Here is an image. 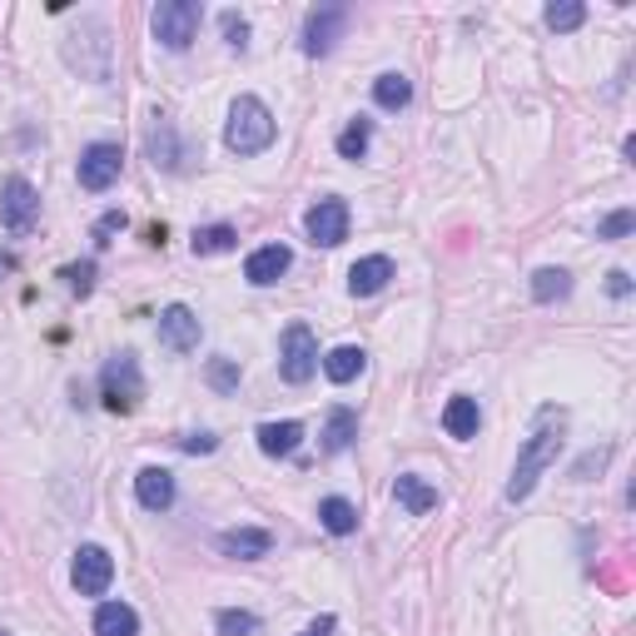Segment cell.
Returning a JSON list of instances; mask_svg holds the SVG:
<instances>
[{
  "label": "cell",
  "instance_id": "cell-6",
  "mask_svg": "<svg viewBox=\"0 0 636 636\" xmlns=\"http://www.w3.org/2000/svg\"><path fill=\"white\" fill-rule=\"evenodd\" d=\"M71 582L80 597H105L110 582H115V557L94 543L80 547V552H75V567H71Z\"/></svg>",
  "mask_w": 636,
  "mask_h": 636
},
{
  "label": "cell",
  "instance_id": "cell-5",
  "mask_svg": "<svg viewBox=\"0 0 636 636\" xmlns=\"http://www.w3.org/2000/svg\"><path fill=\"white\" fill-rule=\"evenodd\" d=\"M279 373H283V383H308V378L318 373V343L304 323H289V329H283Z\"/></svg>",
  "mask_w": 636,
  "mask_h": 636
},
{
  "label": "cell",
  "instance_id": "cell-26",
  "mask_svg": "<svg viewBox=\"0 0 636 636\" xmlns=\"http://www.w3.org/2000/svg\"><path fill=\"white\" fill-rule=\"evenodd\" d=\"M194 254H229V249L239 244V234H234V225H209V229H194Z\"/></svg>",
  "mask_w": 636,
  "mask_h": 636
},
{
  "label": "cell",
  "instance_id": "cell-28",
  "mask_svg": "<svg viewBox=\"0 0 636 636\" xmlns=\"http://www.w3.org/2000/svg\"><path fill=\"white\" fill-rule=\"evenodd\" d=\"M214 626H219V636H254V632H259V616H254V612H234V607H229V612L214 616Z\"/></svg>",
  "mask_w": 636,
  "mask_h": 636
},
{
  "label": "cell",
  "instance_id": "cell-22",
  "mask_svg": "<svg viewBox=\"0 0 636 636\" xmlns=\"http://www.w3.org/2000/svg\"><path fill=\"white\" fill-rule=\"evenodd\" d=\"M318 522H323V532H333V537H348V532H358V507L348 503V497H323V503H318Z\"/></svg>",
  "mask_w": 636,
  "mask_h": 636
},
{
  "label": "cell",
  "instance_id": "cell-4",
  "mask_svg": "<svg viewBox=\"0 0 636 636\" xmlns=\"http://www.w3.org/2000/svg\"><path fill=\"white\" fill-rule=\"evenodd\" d=\"M100 393H105V408L110 412H130L135 403L144 398V373H140V358L135 354H115L100 373Z\"/></svg>",
  "mask_w": 636,
  "mask_h": 636
},
{
  "label": "cell",
  "instance_id": "cell-16",
  "mask_svg": "<svg viewBox=\"0 0 636 636\" xmlns=\"http://www.w3.org/2000/svg\"><path fill=\"white\" fill-rule=\"evenodd\" d=\"M393 497H398V507H408L412 518H423V512H433V507H437V487H428L418 472H398Z\"/></svg>",
  "mask_w": 636,
  "mask_h": 636
},
{
  "label": "cell",
  "instance_id": "cell-12",
  "mask_svg": "<svg viewBox=\"0 0 636 636\" xmlns=\"http://www.w3.org/2000/svg\"><path fill=\"white\" fill-rule=\"evenodd\" d=\"M389 279H393V259H389V254H368V259H358L354 269H348V294H354V298H373V294H383V289H389Z\"/></svg>",
  "mask_w": 636,
  "mask_h": 636
},
{
  "label": "cell",
  "instance_id": "cell-15",
  "mask_svg": "<svg viewBox=\"0 0 636 636\" xmlns=\"http://www.w3.org/2000/svg\"><path fill=\"white\" fill-rule=\"evenodd\" d=\"M274 537L264 527H229L219 532V552L225 557H244V562H254V557H269Z\"/></svg>",
  "mask_w": 636,
  "mask_h": 636
},
{
  "label": "cell",
  "instance_id": "cell-21",
  "mask_svg": "<svg viewBox=\"0 0 636 636\" xmlns=\"http://www.w3.org/2000/svg\"><path fill=\"white\" fill-rule=\"evenodd\" d=\"M354 437H358V412L333 408L329 423H323V453H329V458H339V453L354 448Z\"/></svg>",
  "mask_w": 636,
  "mask_h": 636
},
{
  "label": "cell",
  "instance_id": "cell-29",
  "mask_svg": "<svg viewBox=\"0 0 636 636\" xmlns=\"http://www.w3.org/2000/svg\"><path fill=\"white\" fill-rule=\"evenodd\" d=\"M582 21H587V5H577V0H562V5H547V25H552V30H577Z\"/></svg>",
  "mask_w": 636,
  "mask_h": 636
},
{
  "label": "cell",
  "instance_id": "cell-14",
  "mask_svg": "<svg viewBox=\"0 0 636 636\" xmlns=\"http://www.w3.org/2000/svg\"><path fill=\"white\" fill-rule=\"evenodd\" d=\"M135 497H140V507H150V512H169V507H175V472L144 468L140 478H135Z\"/></svg>",
  "mask_w": 636,
  "mask_h": 636
},
{
  "label": "cell",
  "instance_id": "cell-11",
  "mask_svg": "<svg viewBox=\"0 0 636 636\" xmlns=\"http://www.w3.org/2000/svg\"><path fill=\"white\" fill-rule=\"evenodd\" d=\"M289 264H294V254H289L283 244H264V249H254V254H249L244 279L254 283V289H269V283H279L283 274H289Z\"/></svg>",
  "mask_w": 636,
  "mask_h": 636
},
{
  "label": "cell",
  "instance_id": "cell-23",
  "mask_svg": "<svg viewBox=\"0 0 636 636\" xmlns=\"http://www.w3.org/2000/svg\"><path fill=\"white\" fill-rule=\"evenodd\" d=\"M368 354L364 348H354V343H343V348H333V354H323V373L333 378V383H354L358 373H364Z\"/></svg>",
  "mask_w": 636,
  "mask_h": 636
},
{
  "label": "cell",
  "instance_id": "cell-20",
  "mask_svg": "<svg viewBox=\"0 0 636 636\" xmlns=\"http://www.w3.org/2000/svg\"><path fill=\"white\" fill-rule=\"evenodd\" d=\"M150 160H154V169H179V160H185V150H179V135H175V125H169L165 115H154Z\"/></svg>",
  "mask_w": 636,
  "mask_h": 636
},
{
  "label": "cell",
  "instance_id": "cell-31",
  "mask_svg": "<svg viewBox=\"0 0 636 636\" xmlns=\"http://www.w3.org/2000/svg\"><path fill=\"white\" fill-rule=\"evenodd\" d=\"M636 229V214L632 209H616V214H607L597 225V239H626Z\"/></svg>",
  "mask_w": 636,
  "mask_h": 636
},
{
  "label": "cell",
  "instance_id": "cell-38",
  "mask_svg": "<svg viewBox=\"0 0 636 636\" xmlns=\"http://www.w3.org/2000/svg\"><path fill=\"white\" fill-rule=\"evenodd\" d=\"M333 626H339V622H333V616H318V622H314V626H308V632H304V636H333Z\"/></svg>",
  "mask_w": 636,
  "mask_h": 636
},
{
  "label": "cell",
  "instance_id": "cell-7",
  "mask_svg": "<svg viewBox=\"0 0 636 636\" xmlns=\"http://www.w3.org/2000/svg\"><path fill=\"white\" fill-rule=\"evenodd\" d=\"M0 219H5V229L11 234H30L40 219V194L30 179H5V200H0Z\"/></svg>",
  "mask_w": 636,
  "mask_h": 636
},
{
  "label": "cell",
  "instance_id": "cell-18",
  "mask_svg": "<svg viewBox=\"0 0 636 636\" xmlns=\"http://www.w3.org/2000/svg\"><path fill=\"white\" fill-rule=\"evenodd\" d=\"M94 636H140V616L125 601H100L94 612Z\"/></svg>",
  "mask_w": 636,
  "mask_h": 636
},
{
  "label": "cell",
  "instance_id": "cell-3",
  "mask_svg": "<svg viewBox=\"0 0 636 636\" xmlns=\"http://www.w3.org/2000/svg\"><path fill=\"white\" fill-rule=\"evenodd\" d=\"M200 21H204V11L194 0H165V5H154L150 30L165 50H189L194 36H200Z\"/></svg>",
  "mask_w": 636,
  "mask_h": 636
},
{
  "label": "cell",
  "instance_id": "cell-17",
  "mask_svg": "<svg viewBox=\"0 0 636 636\" xmlns=\"http://www.w3.org/2000/svg\"><path fill=\"white\" fill-rule=\"evenodd\" d=\"M304 443V423H264L259 428V453L264 458H294Z\"/></svg>",
  "mask_w": 636,
  "mask_h": 636
},
{
  "label": "cell",
  "instance_id": "cell-19",
  "mask_svg": "<svg viewBox=\"0 0 636 636\" xmlns=\"http://www.w3.org/2000/svg\"><path fill=\"white\" fill-rule=\"evenodd\" d=\"M478 423H483V412H478V398H448V408H443V428H448V437H458V443H468V437H478Z\"/></svg>",
  "mask_w": 636,
  "mask_h": 636
},
{
  "label": "cell",
  "instance_id": "cell-24",
  "mask_svg": "<svg viewBox=\"0 0 636 636\" xmlns=\"http://www.w3.org/2000/svg\"><path fill=\"white\" fill-rule=\"evenodd\" d=\"M572 294V274L567 269H537L532 274V298L537 304H557V298Z\"/></svg>",
  "mask_w": 636,
  "mask_h": 636
},
{
  "label": "cell",
  "instance_id": "cell-34",
  "mask_svg": "<svg viewBox=\"0 0 636 636\" xmlns=\"http://www.w3.org/2000/svg\"><path fill=\"white\" fill-rule=\"evenodd\" d=\"M175 443L185 453H214V448H219V437H214V433H185V437H175Z\"/></svg>",
  "mask_w": 636,
  "mask_h": 636
},
{
  "label": "cell",
  "instance_id": "cell-13",
  "mask_svg": "<svg viewBox=\"0 0 636 636\" xmlns=\"http://www.w3.org/2000/svg\"><path fill=\"white\" fill-rule=\"evenodd\" d=\"M343 25H348V15L343 11H314L308 15V25H304V55H329L333 46H339V36H343Z\"/></svg>",
  "mask_w": 636,
  "mask_h": 636
},
{
  "label": "cell",
  "instance_id": "cell-9",
  "mask_svg": "<svg viewBox=\"0 0 636 636\" xmlns=\"http://www.w3.org/2000/svg\"><path fill=\"white\" fill-rule=\"evenodd\" d=\"M200 314L189 304H169L165 314H160V343H165L169 354H194L200 348Z\"/></svg>",
  "mask_w": 636,
  "mask_h": 636
},
{
  "label": "cell",
  "instance_id": "cell-37",
  "mask_svg": "<svg viewBox=\"0 0 636 636\" xmlns=\"http://www.w3.org/2000/svg\"><path fill=\"white\" fill-rule=\"evenodd\" d=\"M607 294H612V298H626V294H632V274H626V269H612V274H607Z\"/></svg>",
  "mask_w": 636,
  "mask_h": 636
},
{
  "label": "cell",
  "instance_id": "cell-36",
  "mask_svg": "<svg viewBox=\"0 0 636 636\" xmlns=\"http://www.w3.org/2000/svg\"><path fill=\"white\" fill-rule=\"evenodd\" d=\"M119 229H125V214H119V209H110L105 219L94 225V239H100V244H110V234H119Z\"/></svg>",
  "mask_w": 636,
  "mask_h": 636
},
{
  "label": "cell",
  "instance_id": "cell-27",
  "mask_svg": "<svg viewBox=\"0 0 636 636\" xmlns=\"http://www.w3.org/2000/svg\"><path fill=\"white\" fill-rule=\"evenodd\" d=\"M368 135H373V130H368V119H354V125L339 135V154H343V160H364V154H368Z\"/></svg>",
  "mask_w": 636,
  "mask_h": 636
},
{
  "label": "cell",
  "instance_id": "cell-39",
  "mask_svg": "<svg viewBox=\"0 0 636 636\" xmlns=\"http://www.w3.org/2000/svg\"><path fill=\"white\" fill-rule=\"evenodd\" d=\"M0 636H5V632H0Z\"/></svg>",
  "mask_w": 636,
  "mask_h": 636
},
{
  "label": "cell",
  "instance_id": "cell-2",
  "mask_svg": "<svg viewBox=\"0 0 636 636\" xmlns=\"http://www.w3.org/2000/svg\"><path fill=\"white\" fill-rule=\"evenodd\" d=\"M225 144L234 154H264L274 144V115L259 94H239L229 105V125H225Z\"/></svg>",
  "mask_w": 636,
  "mask_h": 636
},
{
  "label": "cell",
  "instance_id": "cell-33",
  "mask_svg": "<svg viewBox=\"0 0 636 636\" xmlns=\"http://www.w3.org/2000/svg\"><path fill=\"white\" fill-rule=\"evenodd\" d=\"M607 458H612V448H592L587 458H582L577 468H572V483H587L592 472H601V468H607Z\"/></svg>",
  "mask_w": 636,
  "mask_h": 636
},
{
  "label": "cell",
  "instance_id": "cell-32",
  "mask_svg": "<svg viewBox=\"0 0 636 636\" xmlns=\"http://www.w3.org/2000/svg\"><path fill=\"white\" fill-rule=\"evenodd\" d=\"M60 279H65V283H71V294H90V289H94V259H85V264H71V269H65V274H60Z\"/></svg>",
  "mask_w": 636,
  "mask_h": 636
},
{
  "label": "cell",
  "instance_id": "cell-25",
  "mask_svg": "<svg viewBox=\"0 0 636 636\" xmlns=\"http://www.w3.org/2000/svg\"><path fill=\"white\" fill-rule=\"evenodd\" d=\"M373 100L383 110H403L412 100V85H408V75H398V71H389V75H378L373 80Z\"/></svg>",
  "mask_w": 636,
  "mask_h": 636
},
{
  "label": "cell",
  "instance_id": "cell-10",
  "mask_svg": "<svg viewBox=\"0 0 636 636\" xmlns=\"http://www.w3.org/2000/svg\"><path fill=\"white\" fill-rule=\"evenodd\" d=\"M304 229H308V239L323 244V249L343 244V239H348V204L343 200H318L314 209L304 214Z\"/></svg>",
  "mask_w": 636,
  "mask_h": 636
},
{
  "label": "cell",
  "instance_id": "cell-8",
  "mask_svg": "<svg viewBox=\"0 0 636 636\" xmlns=\"http://www.w3.org/2000/svg\"><path fill=\"white\" fill-rule=\"evenodd\" d=\"M119 169H125V154H119V144H90V150L80 154V189H90V194H105L110 185L119 179Z\"/></svg>",
  "mask_w": 636,
  "mask_h": 636
},
{
  "label": "cell",
  "instance_id": "cell-1",
  "mask_svg": "<svg viewBox=\"0 0 636 636\" xmlns=\"http://www.w3.org/2000/svg\"><path fill=\"white\" fill-rule=\"evenodd\" d=\"M562 428H567V412L562 408H552V403H547V408H537V423H532L527 448L518 453V468H512V478H507V503L532 497L537 478H543V472L557 462V453H562Z\"/></svg>",
  "mask_w": 636,
  "mask_h": 636
},
{
  "label": "cell",
  "instance_id": "cell-30",
  "mask_svg": "<svg viewBox=\"0 0 636 636\" xmlns=\"http://www.w3.org/2000/svg\"><path fill=\"white\" fill-rule=\"evenodd\" d=\"M209 389H219V393L239 389V364L234 358H209Z\"/></svg>",
  "mask_w": 636,
  "mask_h": 636
},
{
  "label": "cell",
  "instance_id": "cell-35",
  "mask_svg": "<svg viewBox=\"0 0 636 636\" xmlns=\"http://www.w3.org/2000/svg\"><path fill=\"white\" fill-rule=\"evenodd\" d=\"M225 36H229V46H234V50H244V46H249V25L239 21L234 11H225Z\"/></svg>",
  "mask_w": 636,
  "mask_h": 636
}]
</instances>
